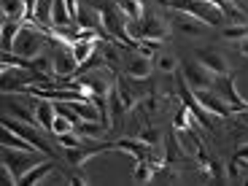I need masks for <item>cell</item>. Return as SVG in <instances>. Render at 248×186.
<instances>
[{"label":"cell","mask_w":248,"mask_h":186,"mask_svg":"<svg viewBox=\"0 0 248 186\" xmlns=\"http://www.w3.org/2000/svg\"><path fill=\"white\" fill-rule=\"evenodd\" d=\"M197 62L200 65H205V68L211 70V73L216 76H224V73H230V60L221 54V51L216 49H197Z\"/></svg>","instance_id":"cell-11"},{"label":"cell","mask_w":248,"mask_h":186,"mask_svg":"<svg viewBox=\"0 0 248 186\" xmlns=\"http://www.w3.org/2000/svg\"><path fill=\"white\" fill-rule=\"evenodd\" d=\"M116 94H119V100H122V106L127 108V111H130V108H135L138 97H135V92H132V89L122 81V76H119V81H116Z\"/></svg>","instance_id":"cell-30"},{"label":"cell","mask_w":248,"mask_h":186,"mask_svg":"<svg viewBox=\"0 0 248 186\" xmlns=\"http://www.w3.org/2000/svg\"><path fill=\"white\" fill-rule=\"evenodd\" d=\"M44 156H38L35 151H22V149H14L11 151L8 146H3V165H6L14 175H16V186H19V181H22V175L30 173L35 165H41V162H44Z\"/></svg>","instance_id":"cell-4"},{"label":"cell","mask_w":248,"mask_h":186,"mask_svg":"<svg viewBox=\"0 0 248 186\" xmlns=\"http://www.w3.org/2000/svg\"><path fill=\"white\" fill-rule=\"evenodd\" d=\"M35 22H41L44 27L54 25V0H38V6H35Z\"/></svg>","instance_id":"cell-26"},{"label":"cell","mask_w":248,"mask_h":186,"mask_svg":"<svg viewBox=\"0 0 248 186\" xmlns=\"http://www.w3.org/2000/svg\"><path fill=\"white\" fill-rule=\"evenodd\" d=\"M3 19L25 22L27 19V3L25 0H3Z\"/></svg>","instance_id":"cell-23"},{"label":"cell","mask_w":248,"mask_h":186,"mask_svg":"<svg viewBox=\"0 0 248 186\" xmlns=\"http://www.w3.org/2000/svg\"><path fill=\"white\" fill-rule=\"evenodd\" d=\"M54 46H57V51L51 57V62H54L57 78H76V73H78V60L73 54V46H62V44H54Z\"/></svg>","instance_id":"cell-7"},{"label":"cell","mask_w":248,"mask_h":186,"mask_svg":"<svg viewBox=\"0 0 248 186\" xmlns=\"http://www.w3.org/2000/svg\"><path fill=\"white\" fill-rule=\"evenodd\" d=\"M113 149V143H106V146H100V149H62L65 151V156H68V162L73 165V168H81V165H87L92 156H97V154H106V151H111Z\"/></svg>","instance_id":"cell-13"},{"label":"cell","mask_w":248,"mask_h":186,"mask_svg":"<svg viewBox=\"0 0 248 186\" xmlns=\"http://www.w3.org/2000/svg\"><path fill=\"white\" fill-rule=\"evenodd\" d=\"M149 76H151V60L149 57L135 54L130 62H127V78L140 81V78H149Z\"/></svg>","instance_id":"cell-19"},{"label":"cell","mask_w":248,"mask_h":186,"mask_svg":"<svg viewBox=\"0 0 248 186\" xmlns=\"http://www.w3.org/2000/svg\"><path fill=\"white\" fill-rule=\"evenodd\" d=\"M170 25H173L178 32H184V35H202L205 32V25L200 22V19L189 16V14H181V11H175V16H173Z\"/></svg>","instance_id":"cell-15"},{"label":"cell","mask_w":248,"mask_h":186,"mask_svg":"<svg viewBox=\"0 0 248 186\" xmlns=\"http://www.w3.org/2000/svg\"><path fill=\"white\" fill-rule=\"evenodd\" d=\"M184 78L194 92H200V89H213L216 73H211V70L205 68V65H200V62H186L184 65Z\"/></svg>","instance_id":"cell-9"},{"label":"cell","mask_w":248,"mask_h":186,"mask_svg":"<svg viewBox=\"0 0 248 186\" xmlns=\"http://www.w3.org/2000/svg\"><path fill=\"white\" fill-rule=\"evenodd\" d=\"M240 51H243V57H248V38H246V41H240Z\"/></svg>","instance_id":"cell-39"},{"label":"cell","mask_w":248,"mask_h":186,"mask_svg":"<svg viewBox=\"0 0 248 186\" xmlns=\"http://www.w3.org/2000/svg\"><path fill=\"white\" fill-rule=\"evenodd\" d=\"M51 173H54V162H51V159H44L41 165H35V168H32L30 173H25V175H22L19 186H32V184H41V181H46Z\"/></svg>","instance_id":"cell-17"},{"label":"cell","mask_w":248,"mask_h":186,"mask_svg":"<svg viewBox=\"0 0 248 186\" xmlns=\"http://www.w3.org/2000/svg\"><path fill=\"white\" fill-rule=\"evenodd\" d=\"M235 159H237V162H243V165H248V143H240V146H237Z\"/></svg>","instance_id":"cell-38"},{"label":"cell","mask_w":248,"mask_h":186,"mask_svg":"<svg viewBox=\"0 0 248 186\" xmlns=\"http://www.w3.org/2000/svg\"><path fill=\"white\" fill-rule=\"evenodd\" d=\"M173 127L175 130H181V132H192V111L189 108H178V113H175V119H173Z\"/></svg>","instance_id":"cell-32"},{"label":"cell","mask_w":248,"mask_h":186,"mask_svg":"<svg viewBox=\"0 0 248 186\" xmlns=\"http://www.w3.org/2000/svg\"><path fill=\"white\" fill-rule=\"evenodd\" d=\"M213 92L232 108V111H248V103L237 94V87H235V73H224V76H216L213 81Z\"/></svg>","instance_id":"cell-5"},{"label":"cell","mask_w":248,"mask_h":186,"mask_svg":"<svg viewBox=\"0 0 248 186\" xmlns=\"http://www.w3.org/2000/svg\"><path fill=\"white\" fill-rule=\"evenodd\" d=\"M103 22H106V30H108V35H111V38H119L124 46L138 49V41L130 35V30H127V22H130V19L124 16V11L116 6V3L103 8Z\"/></svg>","instance_id":"cell-3"},{"label":"cell","mask_w":248,"mask_h":186,"mask_svg":"<svg viewBox=\"0 0 248 186\" xmlns=\"http://www.w3.org/2000/svg\"><path fill=\"white\" fill-rule=\"evenodd\" d=\"M70 25H76V22L70 16L68 0H54V25L51 27H70Z\"/></svg>","instance_id":"cell-27"},{"label":"cell","mask_w":248,"mask_h":186,"mask_svg":"<svg viewBox=\"0 0 248 186\" xmlns=\"http://www.w3.org/2000/svg\"><path fill=\"white\" fill-rule=\"evenodd\" d=\"M116 146H119V149H124L127 154H132L135 159H149V154L154 151V146L143 143L140 138H122V140H119Z\"/></svg>","instance_id":"cell-18"},{"label":"cell","mask_w":248,"mask_h":186,"mask_svg":"<svg viewBox=\"0 0 248 186\" xmlns=\"http://www.w3.org/2000/svg\"><path fill=\"white\" fill-rule=\"evenodd\" d=\"M35 113H38V122H41V130L51 132L54 127V119H57V108H54V100H46V97H35Z\"/></svg>","instance_id":"cell-14"},{"label":"cell","mask_w":248,"mask_h":186,"mask_svg":"<svg viewBox=\"0 0 248 186\" xmlns=\"http://www.w3.org/2000/svg\"><path fill=\"white\" fill-rule=\"evenodd\" d=\"M138 138H140L143 143H149V146H154V149H159V132H156L154 127H149V130H143Z\"/></svg>","instance_id":"cell-37"},{"label":"cell","mask_w":248,"mask_h":186,"mask_svg":"<svg viewBox=\"0 0 248 186\" xmlns=\"http://www.w3.org/2000/svg\"><path fill=\"white\" fill-rule=\"evenodd\" d=\"M25 22H14V19H3V51H14V41H16L19 30Z\"/></svg>","instance_id":"cell-25"},{"label":"cell","mask_w":248,"mask_h":186,"mask_svg":"<svg viewBox=\"0 0 248 186\" xmlns=\"http://www.w3.org/2000/svg\"><path fill=\"white\" fill-rule=\"evenodd\" d=\"M3 127H6V130H11V132H19V135H22V138H27V140H30L32 146H35V149L41 151V154L51 156V149H49V143H46L44 138H41V135H38V132H35L38 127H35V130H32L30 124L19 122V119H11V116H8V113H6V116H3Z\"/></svg>","instance_id":"cell-10"},{"label":"cell","mask_w":248,"mask_h":186,"mask_svg":"<svg viewBox=\"0 0 248 186\" xmlns=\"http://www.w3.org/2000/svg\"><path fill=\"white\" fill-rule=\"evenodd\" d=\"M205 173H211L216 181H221V184H224V181H227V173H230V170H227V165H224L221 159H211V162H208V168H205Z\"/></svg>","instance_id":"cell-35"},{"label":"cell","mask_w":248,"mask_h":186,"mask_svg":"<svg viewBox=\"0 0 248 186\" xmlns=\"http://www.w3.org/2000/svg\"><path fill=\"white\" fill-rule=\"evenodd\" d=\"M224 38H227V41H246V38H248V22L230 25L227 30H224Z\"/></svg>","instance_id":"cell-33"},{"label":"cell","mask_w":248,"mask_h":186,"mask_svg":"<svg viewBox=\"0 0 248 186\" xmlns=\"http://www.w3.org/2000/svg\"><path fill=\"white\" fill-rule=\"evenodd\" d=\"M81 138H103L108 132V124L106 122H87V119H78L73 127Z\"/></svg>","instance_id":"cell-21"},{"label":"cell","mask_w":248,"mask_h":186,"mask_svg":"<svg viewBox=\"0 0 248 186\" xmlns=\"http://www.w3.org/2000/svg\"><path fill=\"white\" fill-rule=\"evenodd\" d=\"M194 97L200 100V106L205 108L208 113H213V116H221V119H227L232 113V108L224 103L221 97H218L213 89H200V92H194Z\"/></svg>","instance_id":"cell-12"},{"label":"cell","mask_w":248,"mask_h":186,"mask_svg":"<svg viewBox=\"0 0 248 186\" xmlns=\"http://www.w3.org/2000/svg\"><path fill=\"white\" fill-rule=\"evenodd\" d=\"M76 127V122L70 116H62V113H57V119H54V127H51V132L54 135H65V132H70Z\"/></svg>","instance_id":"cell-36"},{"label":"cell","mask_w":248,"mask_h":186,"mask_svg":"<svg viewBox=\"0 0 248 186\" xmlns=\"http://www.w3.org/2000/svg\"><path fill=\"white\" fill-rule=\"evenodd\" d=\"M170 30H173V25L168 19H162L159 14H146L140 22V38H146V41H168Z\"/></svg>","instance_id":"cell-8"},{"label":"cell","mask_w":248,"mask_h":186,"mask_svg":"<svg viewBox=\"0 0 248 186\" xmlns=\"http://www.w3.org/2000/svg\"><path fill=\"white\" fill-rule=\"evenodd\" d=\"M46 44H49V32L35 27V22H25L16 41H14V54L22 57V60H35Z\"/></svg>","instance_id":"cell-1"},{"label":"cell","mask_w":248,"mask_h":186,"mask_svg":"<svg viewBox=\"0 0 248 186\" xmlns=\"http://www.w3.org/2000/svg\"><path fill=\"white\" fill-rule=\"evenodd\" d=\"M154 65L162 70V73H175V68H178V60H175L173 54H168V51H159V54L154 57Z\"/></svg>","instance_id":"cell-31"},{"label":"cell","mask_w":248,"mask_h":186,"mask_svg":"<svg viewBox=\"0 0 248 186\" xmlns=\"http://www.w3.org/2000/svg\"><path fill=\"white\" fill-rule=\"evenodd\" d=\"M165 6L173 8V11L189 14V16L200 19L202 25H221L224 22V11L213 6L211 0H168Z\"/></svg>","instance_id":"cell-2"},{"label":"cell","mask_w":248,"mask_h":186,"mask_svg":"<svg viewBox=\"0 0 248 186\" xmlns=\"http://www.w3.org/2000/svg\"><path fill=\"white\" fill-rule=\"evenodd\" d=\"M124 111H127V108L122 106V100H119L116 89H113V92L108 94V130H119V124H122V119H124Z\"/></svg>","instance_id":"cell-20"},{"label":"cell","mask_w":248,"mask_h":186,"mask_svg":"<svg viewBox=\"0 0 248 186\" xmlns=\"http://www.w3.org/2000/svg\"><path fill=\"white\" fill-rule=\"evenodd\" d=\"M8 116H14V119H19V122H25V124H30V127H41V122H38V113H35V108H27L25 103H11L8 106Z\"/></svg>","instance_id":"cell-22"},{"label":"cell","mask_w":248,"mask_h":186,"mask_svg":"<svg viewBox=\"0 0 248 186\" xmlns=\"http://www.w3.org/2000/svg\"><path fill=\"white\" fill-rule=\"evenodd\" d=\"M116 6L124 11V16L130 22H143L146 11H143V0H116Z\"/></svg>","instance_id":"cell-24"},{"label":"cell","mask_w":248,"mask_h":186,"mask_svg":"<svg viewBox=\"0 0 248 186\" xmlns=\"http://www.w3.org/2000/svg\"><path fill=\"white\" fill-rule=\"evenodd\" d=\"M78 84L87 89L89 94H94V97H106L108 100V94L113 92V76L111 73H100L97 68H94L92 73H81Z\"/></svg>","instance_id":"cell-6"},{"label":"cell","mask_w":248,"mask_h":186,"mask_svg":"<svg viewBox=\"0 0 248 186\" xmlns=\"http://www.w3.org/2000/svg\"><path fill=\"white\" fill-rule=\"evenodd\" d=\"M100 57H103L106 68L111 70L113 76H122V54H119V49L113 46V41H103V44H100Z\"/></svg>","instance_id":"cell-16"},{"label":"cell","mask_w":248,"mask_h":186,"mask_svg":"<svg viewBox=\"0 0 248 186\" xmlns=\"http://www.w3.org/2000/svg\"><path fill=\"white\" fill-rule=\"evenodd\" d=\"M154 173H156V168L151 165L149 159H138L135 173H132V181H135V184H151V181H154Z\"/></svg>","instance_id":"cell-28"},{"label":"cell","mask_w":248,"mask_h":186,"mask_svg":"<svg viewBox=\"0 0 248 186\" xmlns=\"http://www.w3.org/2000/svg\"><path fill=\"white\" fill-rule=\"evenodd\" d=\"M186 156V151L181 149V143H178V135H175V130L170 132V138H168V154H165V162L168 165H175L178 159H184Z\"/></svg>","instance_id":"cell-29"},{"label":"cell","mask_w":248,"mask_h":186,"mask_svg":"<svg viewBox=\"0 0 248 186\" xmlns=\"http://www.w3.org/2000/svg\"><path fill=\"white\" fill-rule=\"evenodd\" d=\"M135 51H138L140 57H149V60H154V57L159 54V41H146V38H140Z\"/></svg>","instance_id":"cell-34"}]
</instances>
